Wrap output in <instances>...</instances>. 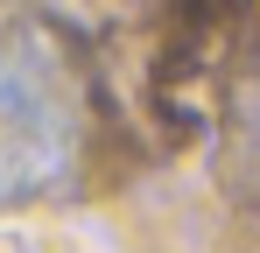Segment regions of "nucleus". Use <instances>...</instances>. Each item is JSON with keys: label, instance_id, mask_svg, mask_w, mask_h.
I'll return each instance as SVG.
<instances>
[{"label": "nucleus", "instance_id": "1", "mask_svg": "<svg viewBox=\"0 0 260 253\" xmlns=\"http://www.w3.org/2000/svg\"><path fill=\"white\" fill-rule=\"evenodd\" d=\"M78 148H85V99L71 64L43 36H7L0 42V211L71 183Z\"/></svg>", "mask_w": 260, "mask_h": 253}]
</instances>
